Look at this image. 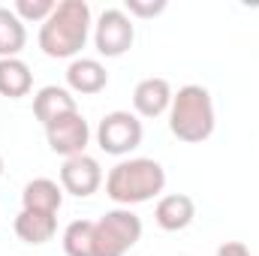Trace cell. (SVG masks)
Returning a JSON list of instances; mask_svg holds the SVG:
<instances>
[{"label": "cell", "mask_w": 259, "mask_h": 256, "mask_svg": "<svg viewBox=\"0 0 259 256\" xmlns=\"http://www.w3.org/2000/svg\"><path fill=\"white\" fill-rule=\"evenodd\" d=\"M172 97H175L172 94V84L166 78L151 75V78H142L136 84V91H133V109L142 118H160L163 112H169Z\"/></svg>", "instance_id": "9c48e42d"}, {"label": "cell", "mask_w": 259, "mask_h": 256, "mask_svg": "<svg viewBox=\"0 0 259 256\" xmlns=\"http://www.w3.org/2000/svg\"><path fill=\"white\" fill-rule=\"evenodd\" d=\"M163 187H166V172L157 160H148V157L121 160L106 175V196L112 202H118L121 208L142 205V202L160 196Z\"/></svg>", "instance_id": "7a4b0ae2"}, {"label": "cell", "mask_w": 259, "mask_h": 256, "mask_svg": "<svg viewBox=\"0 0 259 256\" xmlns=\"http://www.w3.org/2000/svg\"><path fill=\"white\" fill-rule=\"evenodd\" d=\"M72 112H78V106H75V97H72L69 88L46 84L33 97V115H36V121L42 127H52L55 121H61V118L72 115Z\"/></svg>", "instance_id": "30bf717a"}, {"label": "cell", "mask_w": 259, "mask_h": 256, "mask_svg": "<svg viewBox=\"0 0 259 256\" xmlns=\"http://www.w3.org/2000/svg\"><path fill=\"white\" fill-rule=\"evenodd\" d=\"M66 256H94V220H72L64 229Z\"/></svg>", "instance_id": "e0dca14e"}, {"label": "cell", "mask_w": 259, "mask_h": 256, "mask_svg": "<svg viewBox=\"0 0 259 256\" xmlns=\"http://www.w3.org/2000/svg\"><path fill=\"white\" fill-rule=\"evenodd\" d=\"M88 33H91V6L84 0H61L39 27V49L55 61H66L84 49Z\"/></svg>", "instance_id": "6da1fadb"}, {"label": "cell", "mask_w": 259, "mask_h": 256, "mask_svg": "<svg viewBox=\"0 0 259 256\" xmlns=\"http://www.w3.org/2000/svg\"><path fill=\"white\" fill-rule=\"evenodd\" d=\"M0 178H3V157H0Z\"/></svg>", "instance_id": "44dd1931"}, {"label": "cell", "mask_w": 259, "mask_h": 256, "mask_svg": "<svg viewBox=\"0 0 259 256\" xmlns=\"http://www.w3.org/2000/svg\"><path fill=\"white\" fill-rule=\"evenodd\" d=\"M169 130L175 139L199 145L214 133V100L208 88L202 84H184L169 106Z\"/></svg>", "instance_id": "3957f363"}, {"label": "cell", "mask_w": 259, "mask_h": 256, "mask_svg": "<svg viewBox=\"0 0 259 256\" xmlns=\"http://www.w3.org/2000/svg\"><path fill=\"white\" fill-rule=\"evenodd\" d=\"M142 238V220L130 208L106 211L94 220V256H124Z\"/></svg>", "instance_id": "277c9868"}, {"label": "cell", "mask_w": 259, "mask_h": 256, "mask_svg": "<svg viewBox=\"0 0 259 256\" xmlns=\"http://www.w3.org/2000/svg\"><path fill=\"white\" fill-rule=\"evenodd\" d=\"M217 256H250V250L241 241H226V244L217 247Z\"/></svg>", "instance_id": "ffe728a7"}, {"label": "cell", "mask_w": 259, "mask_h": 256, "mask_svg": "<svg viewBox=\"0 0 259 256\" xmlns=\"http://www.w3.org/2000/svg\"><path fill=\"white\" fill-rule=\"evenodd\" d=\"M55 0H15V6H12V12L21 18V21H46L52 12H55Z\"/></svg>", "instance_id": "ac0fdd59"}, {"label": "cell", "mask_w": 259, "mask_h": 256, "mask_svg": "<svg viewBox=\"0 0 259 256\" xmlns=\"http://www.w3.org/2000/svg\"><path fill=\"white\" fill-rule=\"evenodd\" d=\"M46 139H49V148L55 154L69 160V157L84 154V148L91 142V127H88L81 112H72V115L61 118V121H55L52 127H46Z\"/></svg>", "instance_id": "52a82bcc"}, {"label": "cell", "mask_w": 259, "mask_h": 256, "mask_svg": "<svg viewBox=\"0 0 259 256\" xmlns=\"http://www.w3.org/2000/svg\"><path fill=\"white\" fill-rule=\"evenodd\" d=\"M124 6H127L130 18L133 15L136 18H154V15H160L166 9V0H127Z\"/></svg>", "instance_id": "d6986e66"}, {"label": "cell", "mask_w": 259, "mask_h": 256, "mask_svg": "<svg viewBox=\"0 0 259 256\" xmlns=\"http://www.w3.org/2000/svg\"><path fill=\"white\" fill-rule=\"evenodd\" d=\"M193 217H196V202L187 193H169V196H163V199L157 202V208H154V220H157V226L166 229V232H181V229H187V226L193 223Z\"/></svg>", "instance_id": "8fae6325"}, {"label": "cell", "mask_w": 259, "mask_h": 256, "mask_svg": "<svg viewBox=\"0 0 259 256\" xmlns=\"http://www.w3.org/2000/svg\"><path fill=\"white\" fill-rule=\"evenodd\" d=\"M24 42H27L24 21L12 9L0 6V61L3 58H18V52L24 49Z\"/></svg>", "instance_id": "2e32d148"}, {"label": "cell", "mask_w": 259, "mask_h": 256, "mask_svg": "<svg viewBox=\"0 0 259 256\" xmlns=\"http://www.w3.org/2000/svg\"><path fill=\"white\" fill-rule=\"evenodd\" d=\"M66 84H69L72 94L94 97V94L106 91L109 72H106V66L100 64L97 58H75L72 64L66 66Z\"/></svg>", "instance_id": "7c38bea8"}, {"label": "cell", "mask_w": 259, "mask_h": 256, "mask_svg": "<svg viewBox=\"0 0 259 256\" xmlns=\"http://www.w3.org/2000/svg\"><path fill=\"white\" fill-rule=\"evenodd\" d=\"M33 88V72L21 58H3L0 61V97L21 100Z\"/></svg>", "instance_id": "9a60e30c"}, {"label": "cell", "mask_w": 259, "mask_h": 256, "mask_svg": "<svg viewBox=\"0 0 259 256\" xmlns=\"http://www.w3.org/2000/svg\"><path fill=\"white\" fill-rule=\"evenodd\" d=\"M142 136H145V127H142L139 115H133V112H109L97 127V145L112 157H124V154L136 151L142 145Z\"/></svg>", "instance_id": "5b68a950"}, {"label": "cell", "mask_w": 259, "mask_h": 256, "mask_svg": "<svg viewBox=\"0 0 259 256\" xmlns=\"http://www.w3.org/2000/svg\"><path fill=\"white\" fill-rule=\"evenodd\" d=\"M100 184H103V169H100V163L94 157L78 154V157L64 160V166H61V187H64V193L88 199V196H94L100 190Z\"/></svg>", "instance_id": "ba28073f"}, {"label": "cell", "mask_w": 259, "mask_h": 256, "mask_svg": "<svg viewBox=\"0 0 259 256\" xmlns=\"http://www.w3.org/2000/svg\"><path fill=\"white\" fill-rule=\"evenodd\" d=\"M58 232V214H42V211H18L15 217V235L24 244H46Z\"/></svg>", "instance_id": "5bb4252c"}, {"label": "cell", "mask_w": 259, "mask_h": 256, "mask_svg": "<svg viewBox=\"0 0 259 256\" xmlns=\"http://www.w3.org/2000/svg\"><path fill=\"white\" fill-rule=\"evenodd\" d=\"M133 39H136V27L124 9H106L94 24V46L103 58L127 55Z\"/></svg>", "instance_id": "8992f818"}, {"label": "cell", "mask_w": 259, "mask_h": 256, "mask_svg": "<svg viewBox=\"0 0 259 256\" xmlns=\"http://www.w3.org/2000/svg\"><path fill=\"white\" fill-rule=\"evenodd\" d=\"M64 205V187L52 178H33L21 190V208L24 211H42V214H58Z\"/></svg>", "instance_id": "4fadbf2b"}]
</instances>
